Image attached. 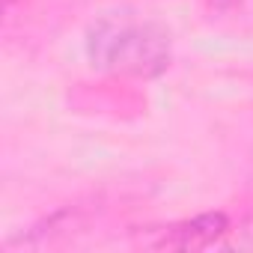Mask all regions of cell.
<instances>
[{"mask_svg":"<svg viewBox=\"0 0 253 253\" xmlns=\"http://www.w3.org/2000/svg\"><path fill=\"white\" fill-rule=\"evenodd\" d=\"M92 69L113 78H158L173 63V36L164 24L131 12H101L84 39Z\"/></svg>","mask_w":253,"mask_h":253,"instance_id":"obj_1","label":"cell"},{"mask_svg":"<svg viewBox=\"0 0 253 253\" xmlns=\"http://www.w3.org/2000/svg\"><path fill=\"white\" fill-rule=\"evenodd\" d=\"M241 3H244V0H206L209 12H217V15H229V12H235Z\"/></svg>","mask_w":253,"mask_h":253,"instance_id":"obj_3","label":"cell"},{"mask_svg":"<svg viewBox=\"0 0 253 253\" xmlns=\"http://www.w3.org/2000/svg\"><path fill=\"white\" fill-rule=\"evenodd\" d=\"M9 3H12V0H6V6H9Z\"/></svg>","mask_w":253,"mask_h":253,"instance_id":"obj_4","label":"cell"},{"mask_svg":"<svg viewBox=\"0 0 253 253\" xmlns=\"http://www.w3.org/2000/svg\"><path fill=\"white\" fill-rule=\"evenodd\" d=\"M226 232H229V217L223 211H206L188 220L158 226L146 244L155 250H209L220 244Z\"/></svg>","mask_w":253,"mask_h":253,"instance_id":"obj_2","label":"cell"}]
</instances>
